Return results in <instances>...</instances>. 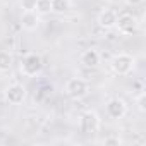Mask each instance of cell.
Wrapping results in <instances>:
<instances>
[{"mask_svg": "<svg viewBox=\"0 0 146 146\" xmlns=\"http://www.w3.org/2000/svg\"><path fill=\"white\" fill-rule=\"evenodd\" d=\"M90 93V83L83 78H70L65 83V95L72 100H81L88 96Z\"/></svg>", "mask_w": 146, "mask_h": 146, "instance_id": "cell-1", "label": "cell"}, {"mask_svg": "<svg viewBox=\"0 0 146 146\" xmlns=\"http://www.w3.org/2000/svg\"><path fill=\"white\" fill-rule=\"evenodd\" d=\"M40 14H36L35 11H24L21 14V26L26 29V31H36L40 28Z\"/></svg>", "mask_w": 146, "mask_h": 146, "instance_id": "cell-8", "label": "cell"}, {"mask_svg": "<svg viewBox=\"0 0 146 146\" xmlns=\"http://www.w3.org/2000/svg\"><path fill=\"white\" fill-rule=\"evenodd\" d=\"M35 12L40 16H46L52 12V0H36Z\"/></svg>", "mask_w": 146, "mask_h": 146, "instance_id": "cell-13", "label": "cell"}, {"mask_svg": "<svg viewBox=\"0 0 146 146\" xmlns=\"http://www.w3.org/2000/svg\"><path fill=\"white\" fill-rule=\"evenodd\" d=\"M100 115L95 112V110H86L81 117H79V129L84 132V134H95L98 132L100 129Z\"/></svg>", "mask_w": 146, "mask_h": 146, "instance_id": "cell-5", "label": "cell"}, {"mask_svg": "<svg viewBox=\"0 0 146 146\" xmlns=\"http://www.w3.org/2000/svg\"><path fill=\"white\" fill-rule=\"evenodd\" d=\"M12 64H14L12 53L7 52V50H0V72H7V70H11Z\"/></svg>", "mask_w": 146, "mask_h": 146, "instance_id": "cell-12", "label": "cell"}, {"mask_svg": "<svg viewBox=\"0 0 146 146\" xmlns=\"http://www.w3.org/2000/svg\"><path fill=\"white\" fill-rule=\"evenodd\" d=\"M79 60H81V64H83L84 67H88V69H95V67L100 65V62H102V55H100V52H98L96 48H88V50H84V52L81 53Z\"/></svg>", "mask_w": 146, "mask_h": 146, "instance_id": "cell-9", "label": "cell"}, {"mask_svg": "<svg viewBox=\"0 0 146 146\" xmlns=\"http://www.w3.org/2000/svg\"><path fill=\"white\" fill-rule=\"evenodd\" d=\"M107 113H108L110 119H115V120L125 117V113H127V105H125V102H124L122 98H110V100L107 102Z\"/></svg>", "mask_w": 146, "mask_h": 146, "instance_id": "cell-7", "label": "cell"}, {"mask_svg": "<svg viewBox=\"0 0 146 146\" xmlns=\"http://www.w3.org/2000/svg\"><path fill=\"white\" fill-rule=\"evenodd\" d=\"M102 143L103 144H115V146H119V144H122V139L119 136H107L105 139H102Z\"/></svg>", "mask_w": 146, "mask_h": 146, "instance_id": "cell-16", "label": "cell"}, {"mask_svg": "<svg viewBox=\"0 0 146 146\" xmlns=\"http://www.w3.org/2000/svg\"><path fill=\"white\" fill-rule=\"evenodd\" d=\"M115 23H117V12L113 9H105V11L100 12V16H98L100 28H103V29H113Z\"/></svg>", "mask_w": 146, "mask_h": 146, "instance_id": "cell-10", "label": "cell"}, {"mask_svg": "<svg viewBox=\"0 0 146 146\" xmlns=\"http://www.w3.org/2000/svg\"><path fill=\"white\" fill-rule=\"evenodd\" d=\"M136 107L139 110V113H144L146 112V93L141 91L137 96H136Z\"/></svg>", "mask_w": 146, "mask_h": 146, "instance_id": "cell-14", "label": "cell"}, {"mask_svg": "<svg viewBox=\"0 0 146 146\" xmlns=\"http://www.w3.org/2000/svg\"><path fill=\"white\" fill-rule=\"evenodd\" d=\"M124 2H125L127 5H131V7H136V5L143 4V0H124Z\"/></svg>", "mask_w": 146, "mask_h": 146, "instance_id": "cell-17", "label": "cell"}, {"mask_svg": "<svg viewBox=\"0 0 146 146\" xmlns=\"http://www.w3.org/2000/svg\"><path fill=\"white\" fill-rule=\"evenodd\" d=\"M134 65H136V58L129 53H117L110 62V67L117 76H127L129 72H132Z\"/></svg>", "mask_w": 146, "mask_h": 146, "instance_id": "cell-2", "label": "cell"}, {"mask_svg": "<svg viewBox=\"0 0 146 146\" xmlns=\"http://www.w3.org/2000/svg\"><path fill=\"white\" fill-rule=\"evenodd\" d=\"M19 5L24 11H35V5H36V0H19Z\"/></svg>", "mask_w": 146, "mask_h": 146, "instance_id": "cell-15", "label": "cell"}, {"mask_svg": "<svg viewBox=\"0 0 146 146\" xmlns=\"http://www.w3.org/2000/svg\"><path fill=\"white\" fill-rule=\"evenodd\" d=\"M137 17L132 16L131 12H124V14H117V23H115V28L119 29L120 35L124 36H131L137 31Z\"/></svg>", "mask_w": 146, "mask_h": 146, "instance_id": "cell-4", "label": "cell"}, {"mask_svg": "<svg viewBox=\"0 0 146 146\" xmlns=\"http://www.w3.org/2000/svg\"><path fill=\"white\" fill-rule=\"evenodd\" d=\"M26 98V88L21 83H12L5 90V100L11 105H21Z\"/></svg>", "mask_w": 146, "mask_h": 146, "instance_id": "cell-6", "label": "cell"}, {"mask_svg": "<svg viewBox=\"0 0 146 146\" xmlns=\"http://www.w3.org/2000/svg\"><path fill=\"white\" fill-rule=\"evenodd\" d=\"M43 70V60L36 53H28L21 62V72L26 78H35Z\"/></svg>", "mask_w": 146, "mask_h": 146, "instance_id": "cell-3", "label": "cell"}, {"mask_svg": "<svg viewBox=\"0 0 146 146\" xmlns=\"http://www.w3.org/2000/svg\"><path fill=\"white\" fill-rule=\"evenodd\" d=\"M72 9V0H52V12L65 14Z\"/></svg>", "mask_w": 146, "mask_h": 146, "instance_id": "cell-11", "label": "cell"}]
</instances>
